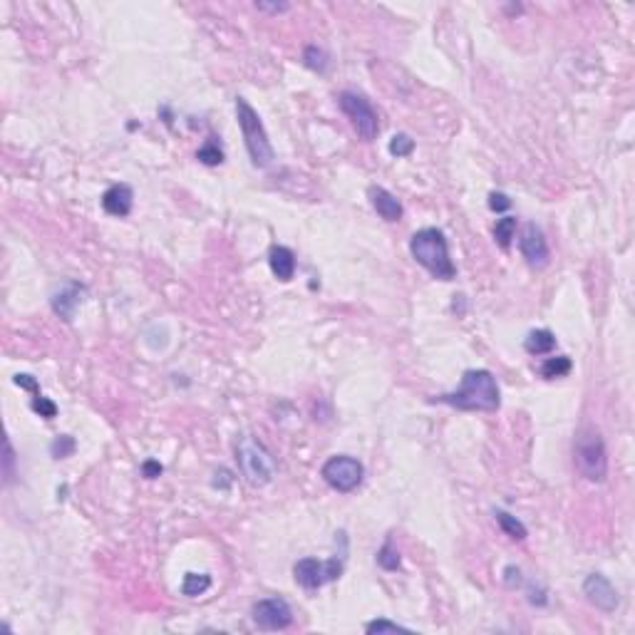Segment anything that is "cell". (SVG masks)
I'll return each mask as SVG.
<instances>
[{
  "label": "cell",
  "instance_id": "1",
  "mask_svg": "<svg viewBox=\"0 0 635 635\" xmlns=\"http://www.w3.org/2000/svg\"><path fill=\"white\" fill-rule=\"evenodd\" d=\"M432 402H442L464 412H497L502 405V392H499L497 377L489 370H467L457 390L444 392Z\"/></svg>",
  "mask_w": 635,
  "mask_h": 635
},
{
  "label": "cell",
  "instance_id": "2",
  "mask_svg": "<svg viewBox=\"0 0 635 635\" xmlns=\"http://www.w3.org/2000/svg\"><path fill=\"white\" fill-rule=\"evenodd\" d=\"M410 254L422 268H427L434 278L452 280L457 275V266L449 259L447 239L439 229H422L410 239Z\"/></svg>",
  "mask_w": 635,
  "mask_h": 635
},
{
  "label": "cell",
  "instance_id": "3",
  "mask_svg": "<svg viewBox=\"0 0 635 635\" xmlns=\"http://www.w3.org/2000/svg\"><path fill=\"white\" fill-rule=\"evenodd\" d=\"M574 462L581 477L588 482H605L608 477V452L600 432L593 425H583L574 439Z\"/></svg>",
  "mask_w": 635,
  "mask_h": 635
},
{
  "label": "cell",
  "instance_id": "4",
  "mask_svg": "<svg viewBox=\"0 0 635 635\" xmlns=\"http://www.w3.org/2000/svg\"><path fill=\"white\" fill-rule=\"evenodd\" d=\"M236 119H239L241 134H244L246 149H249V157L256 167H268L275 159V152L271 147L268 132H266L263 122H261L259 112L251 107L244 97H236Z\"/></svg>",
  "mask_w": 635,
  "mask_h": 635
},
{
  "label": "cell",
  "instance_id": "5",
  "mask_svg": "<svg viewBox=\"0 0 635 635\" xmlns=\"http://www.w3.org/2000/svg\"><path fill=\"white\" fill-rule=\"evenodd\" d=\"M236 459L246 482L254 487H263L275 477V459L256 437H244L236 444Z\"/></svg>",
  "mask_w": 635,
  "mask_h": 635
},
{
  "label": "cell",
  "instance_id": "6",
  "mask_svg": "<svg viewBox=\"0 0 635 635\" xmlns=\"http://www.w3.org/2000/svg\"><path fill=\"white\" fill-rule=\"evenodd\" d=\"M338 105H340L343 114L350 119L357 137L365 139V142H372V139L377 137V132H380V117H377L375 107H372L370 100H367L365 95L345 90V92H340V97H338Z\"/></svg>",
  "mask_w": 635,
  "mask_h": 635
},
{
  "label": "cell",
  "instance_id": "7",
  "mask_svg": "<svg viewBox=\"0 0 635 635\" xmlns=\"http://www.w3.org/2000/svg\"><path fill=\"white\" fill-rule=\"evenodd\" d=\"M343 574V556L340 559H328V561H318V559H300L298 564L293 566V576L305 591H315L323 588L326 583H333L338 581Z\"/></svg>",
  "mask_w": 635,
  "mask_h": 635
},
{
  "label": "cell",
  "instance_id": "8",
  "mask_svg": "<svg viewBox=\"0 0 635 635\" xmlns=\"http://www.w3.org/2000/svg\"><path fill=\"white\" fill-rule=\"evenodd\" d=\"M323 479L331 484L336 492L350 494L360 487L362 477H365V467L357 462L355 457H348V454H340V457H331L321 469Z\"/></svg>",
  "mask_w": 635,
  "mask_h": 635
},
{
  "label": "cell",
  "instance_id": "9",
  "mask_svg": "<svg viewBox=\"0 0 635 635\" xmlns=\"http://www.w3.org/2000/svg\"><path fill=\"white\" fill-rule=\"evenodd\" d=\"M251 615H254V623L261 630H283L293 620V610H290L288 600L278 598V595L256 600L254 608H251Z\"/></svg>",
  "mask_w": 635,
  "mask_h": 635
},
{
  "label": "cell",
  "instance_id": "10",
  "mask_svg": "<svg viewBox=\"0 0 635 635\" xmlns=\"http://www.w3.org/2000/svg\"><path fill=\"white\" fill-rule=\"evenodd\" d=\"M518 249H521V256L526 259V263L531 268H544L549 263V244H546L541 229H536L534 224L523 226L521 239H518Z\"/></svg>",
  "mask_w": 635,
  "mask_h": 635
},
{
  "label": "cell",
  "instance_id": "11",
  "mask_svg": "<svg viewBox=\"0 0 635 635\" xmlns=\"http://www.w3.org/2000/svg\"><path fill=\"white\" fill-rule=\"evenodd\" d=\"M583 593L595 608L605 610V613H613L618 608V591L613 588V583L603 574H591L583 581Z\"/></svg>",
  "mask_w": 635,
  "mask_h": 635
},
{
  "label": "cell",
  "instance_id": "12",
  "mask_svg": "<svg viewBox=\"0 0 635 635\" xmlns=\"http://www.w3.org/2000/svg\"><path fill=\"white\" fill-rule=\"evenodd\" d=\"M82 295H85V285L70 280V283H65L55 295H52V300H50L52 310L60 315L62 321H72V318H75V310L80 308L82 300H85Z\"/></svg>",
  "mask_w": 635,
  "mask_h": 635
},
{
  "label": "cell",
  "instance_id": "13",
  "mask_svg": "<svg viewBox=\"0 0 635 635\" xmlns=\"http://www.w3.org/2000/svg\"><path fill=\"white\" fill-rule=\"evenodd\" d=\"M132 203H134V191L129 184H114L109 186L107 191L102 194V208L107 211L109 216H127L132 211Z\"/></svg>",
  "mask_w": 635,
  "mask_h": 635
},
{
  "label": "cell",
  "instance_id": "14",
  "mask_svg": "<svg viewBox=\"0 0 635 635\" xmlns=\"http://www.w3.org/2000/svg\"><path fill=\"white\" fill-rule=\"evenodd\" d=\"M370 203L375 208L377 214L382 216L385 221H400L402 219V203L395 194H390L387 189L382 186H370Z\"/></svg>",
  "mask_w": 635,
  "mask_h": 635
},
{
  "label": "cell",
  "instance_id": "15",
  "mask_svg": "<svg viewBox=\"0 0 635 635\" xmlns=\"http://www.w3.org/2000/svg\"><path fill=\"white\" fill-rule=\"evenodd\" d=\"M268 266L273 271V275L283 283H288L295 275V254L288 246H273L268 254Z\"/></svg>",
  "mask_w": 635,
  "mask_h": 635
},
{
  "label": "cell",
  "instance_id": "16",
  "mask_svg": "<svg viewBox=\"0 0 635 635\" xmlns=\"http://www.w3.org/2000/svg\"><path fill=\"white\" fill-rule=\"evenodd\" d=\"M523 348H526L528 355H546V352L556 350V336L546 328L541 331H531L523 340Z\"/></svg>",
  "mask_w": 635,
  "mask_h": 635
},
{
  "label": "cell",
  "instance_id": "17",
  "mask_svg": "<svg viewBox=\"0 0 635 635\" xmlns=\"http://www.w3.org/2000/svg\"><path fill=\"white\" fill-rule=\"evenodd\" d=\"M494 516H497V523L502 526V531L509 536V539H514V541H523V539H526V534H528L526 526H523V523L518 521L516 516H511V514L504 511V509H497V511H494Z\"/></svg>",
  "mask_w": 635,
  "mask_h": 635
},
{
  "label": "cell",
  "instance_id": "18",
  "mask_svg": "<svg viewBox=\"0 0 635 635\" xmlns=\"http://www.w3.org/2000/svg\"><path fill=\"white\" fill-rule=\"evenodd\" d=\"M208 588H211V576L206 574H186L182 581V593L189 598H196V595L206 593Z\"/></svg>",
  "mask_w": 635,
  "mask_h": 635
},
{
  "label": "cell",
  "instance_id": "19",
  "mask_svg": "<svg viewBox=\"0 0 635 635\" xmlns=\"http://www.w3.org/2000/svg\"><path fill=\"white\" fill-rule=\"evenodd\" d=\"M571 372V357L559 355V357H549V360L541 365V377L546 380H556V377H566Z\"/></svg>",
  "mask_w": 635,
  "mask_h": 635
},
{
  "label": "cell",
  "instance_id": "20",
  "mask_svg": "<svg viewBox=\"0 0 635 635\" xmlns=\"http://www.w3.org/2000/svg\"><path fill=\"white\" fill-rule=\"evenodd\" d=\"M514 234H516V216H504V219H499L497 226H494V239H497V244L502 246L504 251L511 246Z\"/></svg>",
  "mask_w": 635,
  "mask_h": 635
},
{
  "label": "cell",
  "instance_id": "21",
  "mask_svg": "<svg viewBox=\"0 0 635 635\" xmlns=\"http://www.w3.org/2000/svg\"><path fill=\"white\" fill-rule=\"evenodd\" d=\"M400 564H402L400 551L392 546V541H385V544H382V549L377 551V566H380V569H385V571H397V569H400Z\"/></svg>",
  "mask_w": 635,
  "mask_h": 635
},
{
  "label": "cell",
  "instance_id": "22",
  "mask_svg": "<svg viewBox=\"0 0 635 635\" xmlns=\"http://www.w3.org/2000/svg\"><path fill=\"white\" fill-rule=\"evenodd\" d=\"M196 159L201 164H206V167H216V164L224 162V152L219 149V144L216 142H206L201 149L196 152Z\"/></svg>",
  "mask_w": 635,
  "mask_h": 635
},
{
  "label": "cell",
  "instance_id": "23",
  "mask_svg": "<svg viewBox=\"0 0 635 635\" xmlns=\"http://www.w3.org/2000/svg\"><path fill=\"white\" fill-rule=\"evenodd\" d=\"M303 60H305V65H308L310 70H318V72H323L326 70V65H328V55L321 50V47H315V45L305 47Z\"/></svg>",
  "mask_w": 635,
  "mask_h": 635
},
{
  "label": "cell",
  "instance_id": "24",
  "mask_svg": "<svg viewBox=\"0 0 635 635\" xmlns=\"http://www.w3.org/2000/svg\"><path fill=\"white\" fill-rule=\"evenodd\" d=\"M415 152V142H412L407 134H395V137L390 139V154L392 157H410V154Z\"/></svg>",
  "mask_w": 635,
  "mask_h": 635
},
{
  "label": "cell",
  "instance_id": "25",
  "mask_svg": "<svg viewBox=\"0 0 635 635\" xmlns=\"http://www.w3.org/2000/svg\"><path fill=\"white\" fill-rule=\"evenodd\" d=\"M50 452L55 459H65L70 457L72 452H75V439L70 437V434H62V437H57L55 442L50 444Z\"/></svg>",
  "mask_w": 635,
  "mask_h": 635
},
{
  "label": "cell",
  "instance_id": "26",
  "mask_svg": "<svg viewBox=\"0 0 635 635\" xmlns=\"http://www.w3.org/2000/svg\"><path fill=\"white\" fill-rule=\"evenodd\" d=\"M367 633H397V630H410L405 628V625L400 623H392V620L387 618H377V620H370V623L365 625Z\"/></svg>",
  "mask_w": 635,
  "mask_h": 635
},
{
  "label": "cell",
  "instance_id": "27",
  "mask_svg": "<svg viewBox=\"0 0 635 635\" xmlns=\"http://www.w3.org/2000/svg\"><path fill=\"white\" fill-rule=\"evenodd\" d=\"M32 410H35L40 417H45V420H52V417L57 415V405L52 400H47V397H42V395L32 397Z\"/></svg>",
  "mask_w": 635,
  "mask_h": 635
},
{
  "label": "cell",
  "instance_id": "28",
  "mask_svg": "<svg viewBox=\"0 0 635 635\" xmlns=\"http://www.w3.org/2000/svg\"><path fill=\"white\" fill-rule=\"evenodd\" d=\"M13 464H16V452H13L11 439H6V457H3V474H6V484H11L13 477H16Z\"/></svg>",
  "mask_w": 635,
  "mask_h": 635
},
{
  "label": "cell",
  "instance_id": "29",
  "mask_svg": "<svg viewBox=\"0 0 635 635\" xmlns=\"http://www.w3.org/2000/svg\"><path fill=\"white\" fill-rule=\"evenodd\" d=\"M509 206H511V198H509L506 194H502V191L489 194V208H492V211H506Z\"/></svg>",
  "mask_w": 635,
  "mask_h": 635
},
{
  "label": "cell",
  "instance_id": "30",
  "mask_svg": "<svg viewBox=\"0 0 635 635\" xmlns=\"http://www.w3.org/2000/svg\"><path fill=\"white\" fill-rule=\"evenodd\" d=\"M16 385L23 387V390H30L32 395H40V385L32 375H16Z\"/></svg>",
  "mask_w": 635,
  "mask_h": 635
},
{
  "label": "cell",
  "instance_id": "31",
  "mask_svg": "<svg viewBox=\"0 0 635 635\" xmlns=\"http://www.w3.org/2000/svg\"><path fill=\"white\" fill-rule=\"evenodd\" d=\"M504 583H506L509 588L521 586V571H518L516 566H506V569H504Z\"/></svg>",
  "mask_w": 635,
  "mask_h": 635
},
{
  "label": "cell",
  "instance_id": "32",
  "mask_svg": "<svg viewBox=\"0 0 635 635\" xmlns=\"http://www.w3.org/2000/svg\"><path fill=\"white\" fill-rule=\"evenodd\" d=\"M162 472H164V467L157 462V459H147V462L142 464V474H144V477H147V479L159 477V474H162Z\"/></svg>",
  "mask_w": 635,
  "mask_h": 635
},
{
  "label": "cell",
  "instance_id": "33",
  "mask_svg": "<svg viewBox=\"0 0 635 635\" xmlns=\"http://www.w3.org/2000/svg\"><path fill=\"white\" fill-rule=\"evenodd\" d=\"M256 8H261V11H285L288 6H263V3H259Z\"/></svg>",
  "mask_w": 635,
  "mask_h": 635
}]
</instances>
